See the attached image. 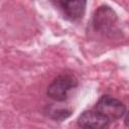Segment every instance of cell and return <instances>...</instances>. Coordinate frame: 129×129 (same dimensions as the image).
<instances>
[{
    "label": "cell",
    "mask_w": 129,
    "mask_h": 129,
    "mask_svg": "<svg viewBox=\"0 0 129 129\" xmlns=\"http://www.w3.org/2000/svg\"><path fill=\"white\" fill-rule=\"evenodd\" d=\"M92 23L96 31L103 34H110L117 28L118 17L111 7L101 6L95 11Z\"/></svg>",
    "instance_id": "1"
},
{
    "label": "cell",
    "mask_w": 129,
    "mask_h": 129,
    "mask_svg": "<svg viewBox=\"0 0 129 129\" xmlns=\"http://www.w3.org/2000/svg\"><path fill=\"white\" fill-rule=\"evenodd\" d=\"M94 109L105 116L110 122L123 118L126 113V106L120 100L110 95L102 96L95 105Z\"/></svg>",
    "instance_id": "2"
},
{
    "label": "cell",
    "mask_w": 129,
    "mask_h": 129,
    "mask_svg": "<svg viewBox=\"0 0 129 129\" xmlns=\"http://www.w3.org/2000/svg\"><path fill=\"white\" fill-rule=\"evenodd\" d=\"M78 85L77 78L72 74H62L56 77L47 88V95L57 102L67 99L69 92Z\"/></svg>",
    "instance_id": "3"
},
{
    "label": "cell",
    "mask_w": 129,
    "mask_h": 129,
    "mask_svg": "<svg viewBox=\"0 0 129 129\" xmlns=\"http://www.w3.org/2000/svg\"><path fill=\"white\" fill-rule=\"evenodd\" d=\"M62 16L70 20L76 21L81 19L86 11L87 0H52Z\"/></svg>",
    "instance_id": "4"
},
{
    "label": "cell",
    "mask_w": 129,
    "mask_h": 129,
    "mask_svg": "<svg viewBox=\"0 0 129 129\" xmlns=\"http://www.w3.org/2000/svg\"><path fill=\"white\" fill-rule=\"evenodd\" d=\"M110 121L95 109L85 111L78 119V125L82 128L103 129L110 126Z\"/></svg>",
    "instance_id": "5"
},
{
    "label": "cell",
    "mask_w": 129,
    "mask_h": 129,
    "mask_svg": "<svg viewBox=\"0 0 129 129\" xmlns=\"http://www.w3.org/2000/svg\"><path fill=\"white\" fill-rule=\"evenodd\" d=\"M51 117L55 120H63L66 118H68L70 115H71V111L69 110H66V109H56V110H53L51 112Z\"/></svg>",
    "instance_id": "6"
}]
</instances>
